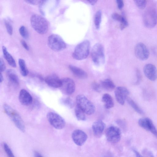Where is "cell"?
<instances>
[{
  "label": "cell",
  "mask_w": 157,
  "mask_h": 157,
  "mask_svg": "<svg viewBox=\"0 0 157 157\" xmlns=\"http://www.w3.org/2000/svg\"><path fill=\"white\" fill-rule=\"evenodd\" d=\"M30 23L33 29L38 33L43 34L48 30V24L47 20L39 14H34L30 18Z\"/></svg>",
  "instance_id": "1"
},
{
  "label": "cell",
  "mask_w": 157,
  "mask_h": 157,
  "mask_svg": "<svg viewBox=\"0 0 157 157\" xmlns=\"http://www.w3.org/2000/svg\"><path fill=\"white\" fill-rule=\"evenodd\" d=\"M3 109L5 113L10 117L16 127L21 132H25L24 124L18 113L7 104L3 105Z\"/></svg>",
  "instance_id": "2"
},
{
  "label": "cell",
  "mask_w": 157,
  "mask_h": 157,
  "mask_svg": "<svg viewBox=\"0 0 157 157\" xmlns=\"http://www.w3.org/2000/svg\"><path fill=\"white\" fill-rule=\"evenodd\" d=\"M90 43L85 40L78 44L75 47L72 54V57L75 59L81 60L86 58L90 52Z\"/></svg>",
  "instance_id": "3"
},
{
  "label": "cell",
  "mask_w": 157,
  "mask_h": 157,
  "mask_svg": "<svg viewBox=\"0 0 157 157\" xmlns=\"http://www.w3.org/2000/svg\"><path fill=\"white\" fill-rule=\"evenodd\" d=\"M91 56L93 62L96 65L100 66L104 63V48L101 44L97 43L94 45L91 51Z\"/></svg>",
  "instance_id": "4"
},
{
  "label": "cell",
  "mask_w": 157,
  "mask_h": 157,
  "mask_svg": "<svg viewBox=\"0 0 157 157\" xmlns=\"http://www.w3.org/2000/svg\"><path fill=\"white\" fill-rule=\"evenodd\" d=\"M77 105L79 106L86 114L90 115L95 111V108L94 104L85 95L79 94L76 97Z\"/></svg>",
  "instance_id": "5"
},
{
  "label": "cell",
  "mask_w": 157,
  "mask_h": 157,
  "mask_svg": "<svg viewBox=\"0 0 157 157\" xmlns=\"http://www.w3.org/2000/svg\"><path fill=\"white\" fill-rule=\"evenodd\" d=\"M144 25L147 28L154 27L157 23V13L155 8L149 7L145 11L143 17Z\"/></svg>",
  "instance_id": "6"
},
{
  "label": "cell",
  "mask_w": 157,
  "mask_h": 157,
  "mask_svg": "<svg viewBox=\"0 0 157 157\" xmlns=\"http://www.w3.org/2000/svg\"><path fill=\"white\" fill-rule=\"evenodd\" d=\"M48 44L52 50L56 52L63 50L66 47V44L62 37L56 34H52L48 36Z\"/></svg>",
  "instance_id": "7"
},
{
  "label": "cell",
  "mask_w": 157,
  "mask_h": 157,
  "mask_svg": "<svg viewBox=\"0 0 157 157\" xmlns=\"http://www.w3.org/2000/svg\"><path fill=\"white\" fill-rule=\"evenodd\" d=\"M47 117L51 125L56 129H62L65 126L66 123L64 119L55 112H49L47 114Z\"/></svg>",
  "instance_id": "8"
},
{
  "label": "cell",
  "mask_w": 157,
  "mask_h": 157,
  "mask_svg": "<svg viewBox=\"0 0 157 157\" xmlns=\"http://www.w3.org/2000/svg\"><path fill=\"white\" fill-rule=\"evenodd\" d=\"M105 136L107 140L109 142L113 143H117L121 138V131L118 128L111 126L106 129Z\"/></svg>",
  "instance_id": "9"
},
{
  "label": "cell",
  "mask_w": 157,
  "mask_h": 157,
  "mask_svg": "<svg viewBox=\"0 0 157 157\" xmlns=\"http://www.w3.org/2000/svg\"><path fill=\"white\" fill-rule=\"evenodd\" d=\"M61 85L60 87L62 91L67 95H70L75 91V85L74 81L69 78H65L61 79Z\"/></svg>",
  "instance_id": "10"
},
{
  "label": "cell",
  "mask_w": 157,
  "mask_h": 157,
  "mask_svg": "<svg viewBox=\"0 0 157 157\" xmlns=\"http://www.w3.org/2000/svg\"><path fill=\"white\" fill-rule=\"evenodd\" d=\"M134 52L136 57L141 60H145L149 57V52L148 49L142 43H139L136 44Z\"/></svg>",
  "instance_id": "11"
},
{
  "label": "cell",
  "mask_w": 157,
  "mask_h": 157,
  "mask_svg": "<svg viewBox=\"0 0 157 157\" xmlns=\"http://www.w3.org/2000/svg\"><path fill=\"white\" fill-rule=\"evenodd\" d=\"M138 123L140 127L150 131L157 138V129L151 119L147 117L142 118L139 120Z\"/></svg>",
  "instance_id": "12"
},
{
  "label": "cell",
  "mask_w": 157,
  "mask_h": 157,
  "mask_svg": "<svg viewBox=\"0 0 157 157\" xmlns=\"http://www.w3.org/2000/svg\"><path fill=\"white\" fill-rule=\"evenodd\" d=\"M129 92L125 87L119 86L117 87L115 91L116 99L117 102L121 105H124L125 100L128 97Z\"/></svg>",
  "instance_id": "13"
},
{
  "label": "cell",
  "mask_w": 157,
  "mask_h": 157,
  "mask_svg": "<svg viewBox=\"0 0 157 157\" xmlns=\"http://www.w3.org/2000/svg\"><path fill=\"white\" fill-rule=\"evenodd\" d=\"M72 138L74 142L77 145H82L86 141L87 136L82 131L76 129L74 130L72 134Z\"/></svg>",
  "instance_id": "14"
},
{
  "label": "cell",
  "mask_w": 157,
  "mask_h": 157,
  "mask_svg": "<svg viewBox=\"0 0 157 157\" xmlns=\"http://www.w3.org/2000/svg\"><path fill=\"white\" fill-rule=\"evenodd\" d=\"M143 71L146 76L150 80L155 81L157 79V69L154 65L148 63L144 67Z\"/></svg>",
  "instance_id": "15"
},
{
  "label": "cell",
  "mask_w": 157,
  "mask_h": 157,
  "mask_svg": "<svg viewBox=\"0 0 157 157\" xmlns=\"http://www.w3.org/2000/svg\"><path fill=\"white\" fill-rule=\"evenodd\" d=\"M45 81L48 85L53 88L60 87L61 85V79L55 74L47 76L45 78Z\"/></svg>",
  "instance_id": "16"
},
{
  "label": "cell",
  "mask_w": 157,
  "mask_h": 157,
  "mask_svg": "<svg viewBox=\"0 0 157 157\" xmlns=\"http://www.w3.org/2000/svg\"><path fill=\"white\" fill-rule=\"evenodd\" d=\"M105 127V123L101 120H98L94 122L92 125L94 136L97 138L101 137Z\"/></svg>",
  "instance_id": "17"
},
{
  "label": "cell",
  "mask_w": 157,
  "mask_h": 157,
  "mask_svg": "<svg viewBox=\"0 0 157 157\" xmlns=\"http://www.w3.org/2000/svg\"><path fill=\"white\" fill-rule=\"evenodd\" d=\"M19 99L21 104L24 105H29L31 104L33 101V98L31 95L24 89L20 90Z\"/></svg>",
  "instance_id": "18"
},
{
  "label": "cell",
  "mask_w": 157,
  "mask_h": 157,
  "mask_svg": "<svg viewBox=\"0 0 157 157\" xmlns=\"http://www.w3.org/2000/svg\"><path fill=\"white\" fill-rule=\"evenodd\" d=\"M69 67L73 74L76 77L81 79H85L87 78V73L82 69L73 65H70Z\"/></svg>",
  "instance_id": "19"
},
{
  "label": "cell",
  "mask_w": 157,
  "mask_h": 157,
  "mask_svg": "<svg viewBox=\"0 0 157 157\" xmlns=\"http://www.w3.org/2000/svg\"><path fill=\"white\" fill-rule=\"evenodd\" d=\"M112 17L113 19L120 22L121 29H124L128 26V22L124 16L117 13H114L112 14Z\"/></svg>",
  "instance_id": "20"
},
{
  "label": "cell",
  "mask_w": 157,
  "mask_h": 157,
  "mask_svg": "<svg viewBox=\"0 0 157 157\" xmlns=\"http://www.w3.org/2000/svg\"><path fill=\"white\" fill-rule=\"evenodd\" d=\"M102 101L103 102L105 108L110 109L114 106V103L112 97L108 94H103L102 98Z\"/></svg>",
  "instance_id": "21"
},
{
  "label": "cell",
  "mask_w": 157,
  "mask_h": 157,
  "mask_svg": "<svg viewBox=\"0 0 157 157\" xmlns=\"http://www.w3.org/2000/svg\"><path fill=\"white\" fill-rule=\"evenodd\" d=\"M2 48L4 57L8 64L13 67H16V62L12 56L7 50L6 48L3 46Z\"/></svg>",
  "instance_id": "22"
},
{
  "label": "cell",
  "mask_w": 157,
  "mask_h": 157,
  "mask_svg": "<svg viewBox=\"0 0 157 157\" xmlns=\"http://www.w3.org/2000/svg\"><path fill=\"white\" fill-rule=\"evenodd\" d=\"M6 74L9 80L12 83L16 85H19V79L14 71L11 69H8L6 71Z\"/></svg>",
  "instance_id": "23"
},
{
  "label": "cell",
  "mask_w": 157,
  "mask_h": 157,
  "mask_svg": "<svg viewBox=\"0 0 157 157\" xmlns=\"http://www.w3.org/2000/svg\"><path fill=\"white\" fill-rule=\"evenodd\" d=\"M100 84L101 88L108 91L113 90L115 87L113 82L109 79H106L101 81Z\"/></svg>",
  "instance_id": "24"
},
{
  "label": "cell",
  "mask_w": 157,
  "mask_h": 157,
  "mask_svg": "<svg viewBox=\"0 0 157 157\" xmlns=\"http://www.w3.org/2000/svg\"><path fill=\"white\" fill-rule=\"evenodd\" d=\"M126 100L128 104L136 112L141 115L144 114V111L133 100L128 97Z\"/></svg>",
  "instance_id": "25"
},
{
  "label": "cell",
  "mask_w": 157,
  "mask_h": 157,
  "mask_svg": "<svg viewBox=\"0 0 157 157\" xmlns=\"http://www.w3.org/2000/svg\"><path fill=\"white\" fill-rule=\"evenodd\" d=\"M18 64L21 75L23 76H26L28 74L29 71L26 67L25 60L23 59H19Z\"/></svg>",
  "instance_id": "26"
},
{
  "label": "cell",
  "mask_w": 157,
  "mask_h": 157,
  "mask_svg": "<svg viewBox=\"0 0 157 157\" xmlns=\"http://www.w3.org/2000/svg\"><path fill=\"white\" fill-rule=\"evenodd\" d=\"M75 113L77 119L79 121H84L86 119L85 113L78 105H76L75 109Z\"/></svg>",
  "instance_id": "27"
},
{
  "label": "cell",
  "mask_w": 157,
  "mask_h": 157,
  "mask_svg": "<svg viewBox=\"0 0 157 157\" xmlns=\"http://www.w3.org/2000/svg\"><path fill=\"white\" fill-rule=\"evenodd\" d=\"M101 19V11L98 10L96 13L94 18V23L97 29H98L100 27Z\"/></svg>",
  "instance_id": "28"
},
{
  "label": "cell",
  "mask_w": 157,
  "mask_h": 157,
  "mask_svg": "<svg viewBox=\"0 0 157 157\" xmlns=\"http://www.w3.org/2000/svg\"><path fill=\"white\" fill-rule=\"evenodd\" d=\"M19 32L21 36L24 38L27 39L29 36V33L26 28L21 26L19 29Z\"/></svg>",
  "instance_id": "29"
},
{
  "label": "cell",
  "mask_w": 157,
  "mask_h": 157,
  "mask_svg": "<svg viewBox=\"0 0 157 157\" xmlns=\"http://www.w3.org/2000/svg\"><path fill=\"white\" fill-rule=\"evenodd\" d=\"M61 101L64 105L70 108H72L74 106L73 102L69 98H63L61 100Z\"/></svg>",
  "instance_id": "30"
},
{
  "label": "cell",
  "mask_w": 157,
  "mask_h": 157,
  "mask_svg": "<svg viewBox=\"0 0 157 157\" xmlns=\"http://www.w3.org/2000/svg\"><path fill=\"white\" fill-rule=\"evenodd\" d=\"M3 147L4 150L8 157H15L12 150L7 144L4 143Z\"/></svg>",
  "instance_id": "31"
},
{
  "label": "cell",
  "mask_w": 157,
  "mask_h": 157,
  "mask_svg": "<svg viewBox=\"0 0 157 157\" xmlns=\"http://www.w3.org/2000/svg\"><path fill=\"white\" fill-rule=\"evenodd\" d=\"M134 2L137 7L141 10L144 9L146 6V0H134Z\"/></svg>",
  "instance_id": "32"
},
{
  "label": "cell",
  "mask_w": 157,
  "mask_h": 157,
  "mask_svg": "<svg viewBox=\"0 0 157 157\" xmlns=\"http://www.w3.org/2000/svg\"><path fill=\"white\" fill-rule=\"evenodd\" d=\"M4 22L7 32L9 35H11L13 33V28L10 23L6 20H4Z\"/></svg>",
  "instance_id": "33"
},
{
  "label": "cell",
  "mask_w": 157,
  "mask_h": 157,
  "mask_svg": "<svg viewBox=\"0 0 157 157\" xmlns=\"http://www.w3.org/2000/svg\"><path fill=\"white\" fill-rule=\"evenodd\" d=\"M92 88L95 91L99 92L101 91V87L100 84L97 82H94L92 84Z\"/></svg>",
  "instance_id": "34"
},
{
  "label": "cell",
  "mask_w": 157,
  "mask_h": 157,
  "mask_svg": "<svg viewBox=\"0 0 157 157\" xmlns=\"http://www.w3.org/2000/svg\"><path fill=\"white\" fill-rule=\"evenodd\" d=\"M136 80L135 84L137 85L140 83L141 79V74L139 70L138 69L136 70Z\"/></svg>",
  "instance_id": "35"
},
{
  "label": "cell",
  "mask_w": 157,
  "mask_h": 157,
  "mask_svg": "<svg viewBox=\"0 0 157 157\" xmlns=\"http://www.w3.org/2000/svg\"><path fill=\"white\" fill-rule=\"evenodd\" d=\"M43 0H26L25 1L31 4L37 5L40 4Z\"/></svg>",
  "instance_id": "36"
},
{
  "label": "cell",
  "mask_w": 157,
  "mask_h": 157,
  "mask_svg": "<svg viewBox=\"0 0 157 157\" xmlns=\"http://www.w3.org/2000/svg\"><path fill=\"white\" fill-rule=\"evenodd\" d=\"M0 71L1 72L4 71L6 68V66L5 63L3 60L1 58L0 59Z\"/></svg>",
  "instance_id": "37"
},
{
  "label": "cell",
  "mask_w": 157,
  "mask_h": 157,
  "mask_svg": "<svg viewBox=\"0 0 157 157\" xmlns=\"http://www.w3.org/2000/svg\"><path fill=\"white\" fill-rule=\"evenodd\" d=\"M119 9L121 10L122 9L124 6L123 1L122 0L116 1Z\"/></svg>",
  "instance_id": "38"
},
{
  "label": "cell",
  "mask_w": 157,
  "mask_h": 157,
  "mask_svg": "<svg viewBox=\"0 0 157 157\" xmlns=\"http://www.w3.org/2000/svg\"><path fill=\"white\" fill-rule=\"evenodd\" d=\"M21 42L23 46L25 49L27 50H29V46L25 41L22 40H21Z\"/></svg>",
  "instance_id": "39"
},
{
  "label": "cell",
  "mask_w": 157,
  "mask_h": 157,
  "mask_svg": "<svg viewBox=\"0 0 157 157\" xmlns=\"http://www.w3.org/2000/svg\"><path fill=\"white\" fill-rule=\"evenodd\" d=\"M145 155H146V157H154L152 153L149 151H144Z\"/></svg>",
  "instance_id": "40"
},
{
  "label": "cell",
  "mask_w": 157,
  "mask_h": 157,
  "mask_svg": "<svg viewBox=\"0 0 157 157\" xmlns=\"http://www.w3.org/2000/svg\"><path fill=\"white\" fill-rule=\"evenodd\" d=\"M34 157H43L40 153L36 151L34 152Z\"/></svg>",
  "instance_id": "41"
},
{
  "label": "cell",
  "mask_w": 157,
  "mask_h": 157,
  "mask_svg": "<svg viewBox=\"0 0 157 157\" xmlns=\"http://www.w3.org/2000/svg\"><path fill=\"white\" fill-rule=\"evenodd\" d=\"M133 151L135 154L136 157H143L140 153L135 149H133Z\"/></svg>",
  "instance_id": "42"
},
{
  "label": "cell",
  "mask_w": 157,
  "mask_h": 157,
  "mask_svg": "<svg viewBox=\"0 0 157 157\" xmlns=\"http://www.w3.org/2000/svg\"><path fill=\"white\" fill-rule=\"evenodd\" d=\"M87 2L89 3H90L92 5H94L95 4L96 2H97V0H88Z\"/></svg>",
  "instance_id": "43"
},
{
  "label": "cell",
  "mask_w": 157,
  "mask_h": 157,
  "mask_svg": "<svg viewBox=\"0 0 157 157\" xmlns=\"http://www.w3.org/2000/svg\"><path fill=\"white\" fill-rule=\"evenodd\" d=\"M103 157H113L112 154L110 153H107L104 155Z\"/></svg>",
  "instance_id": "44"
},
{
  "label": "cell",
  "mask_w": 157,
  "mask_h": 157,
  "mask_svg": "<svg viewBox=\"0 0 157 157\" xmlns=\"http://www.w3.org/2000/svg\"><path fill=\"white\" fill-rule=\"evenodd\" d=\"M3 79H3V76L2 74V73H1L0 78V83H2L3 82Z\"/></svg>",
  "instance_id": "45"
}]
</instances>
